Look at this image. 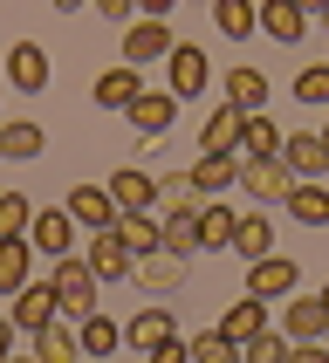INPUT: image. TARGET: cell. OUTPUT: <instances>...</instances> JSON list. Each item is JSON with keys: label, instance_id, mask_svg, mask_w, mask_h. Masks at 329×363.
<instances>
[{"label": "cell", "instance_id": "cell-1", "mask_svg": "<svg viewBox=\"0 0 329 363\" xmlns=\"http://www.w3.org/2000/svg\"><path fill=\"white\" fill-rule=\"evenodd\" d=\"M48 288H55V308L76 323L82 308H96L103 281H96V267L82 261V254H55V274H48Z\"/></svg>", "mask_w": 329, "mask_h": 363}, {"label": "cell", "instance_id": "cell-2", "mask_svg": "<svg viewBox=\"0 0 329 363\" xmlns=\"http://www.w3.org/2000/svg\"><path fill=\"white\" fill-rule=\"evenodd\" d=\"M164 89H172L179 103H192V96L213 89V55H206L199 41H172V48H164Z\"/></svg>", "mask_w": 329, "mask_h": 363}, {"label": "cell", "instance_id": "cell-3", "mask_svg": "<svg viewBox=\"0 0 329 363\" xmlns=\"http://www.w3.org/2000/svg\"><path fill=\"white\" fill-rule=\"evenodd\" d=\"M0 76H7V89H14V96H41V89L55 82V62H48V48H41V41H14V48L0 55Z\"/></svg>", "mask_w": 329, "mask_h": 363}, {"label": "cell", "instance_id": "cell-4", "mask_svg": "<svg viewBox=\"0 0 329 363\" xmlns=\"http://www.w3.org/2000/svg\"><path fill=\"white\" fill-rule=\"evenodd\" d=\"M117 41H123V62L144 69V62H164V48H172L179 35H172V21H164V14H130Z\"/></svg>", "mask_w": 329, "mask_h": 363}, {"label": "cell", "instance_id": "cell-5", "mask_svg": "<svg viewBox=\"0 0 329 363\" xmlns=\"http://www.w3.org/2000/svg\"><path fill=\"white\" fill-rule=\"evenodd\" d=\"M123 117H130V130H138L144 144L172 138V123H179V96L172 89H138V96L123 103Z\"/></svg>", "mask_w": 329, "mask_h": 363}, {"label": "cell", "instance_id": "cell-6", "mask_svg": "<svg viewBox=\"0 0 329 363\" xmlns=\"http://www.w3.org/2000/svg\"><path fill=\"white\" fill-rule=\"evenodd\" d=\"M185 274H192V267H185V254H172V247H151V254H138V261H130V281L144 288V295H179L185 288Z\"/></svg>", "mask_w": 329, "mask_h": 363}, {"label": "cell", "instance_id": "cell-7", "mask_svg": "<svg viewBox=\"0 0 329 363\" xmlns=\"http://www.w3.org/2000/svg\"><path fill=\"white\" fill-rule=\"evenodd\" d=\"M274 308H281V336H288V343H323V329H329L323 295H302V288H288Z\"/></svg>", "mask_w": 329, "mask_h": 363}, {"label": "cell", "instance_id": "cell-8", "mask_svg": "<svg viewBox=\"0 0 329 363\" xmlns=\"http://www.w3.org/2000/svg\"><path fill=\"white\" fill-rule=\"evenodd\" d=\"M288 288H302V267H295V254H261V261H247V295H261V302H281Z\"/></svg>", "mask_w": 329, "mask_h": 363}, {"label": "cell", "instance_id": "cell-9", "mask_svg": "<svg viewBox=\"0 0 329 363\" xmlns=\"http://www.w3.org/2000/svg\"><path fill=\"white\" fill-rule=\"evenodd\" d=\"M76 233L82 226L69 220V206H35V220H28V247L48 254V261H55V254H76Z\"/></svg>", "mask_w": 329, "mask_h": 363}, {"label": "cell", "instance_id": "cell-10", "mask_svg": "<svg viewBox=\"0 0 329 363\" xmlns=\"http://www.w3.org/2000/svg\"><path fill=\"white\" fill-rule=\"evenodd\" d=\"M254 35H267V41H302L308 35V7L302 0H254Z\"/></svg>", "mask_w": 329, "mask_h": 363}, {"label": "cell", "instance_id": "cell-11", "mask_svg": "<svg viewBox=\"0 0 329 363\" xmlns=\"http://www.w3.org/2000/svg\"><path fill=\"white\" fill-rule=\"evenodd\" d=\"M220 103H233L240 117H247V110H267V103H274V82H267L254 62H233V69L220 76Z\"/></svg>", "mask_w": 329, "mask_h": 363}, {"label": "cell", "instance_id": "cell-12", "mask_svg": "<svg viewBox=\"0 0 329 363\" xmlns=\"http://www.w3.org/2000/svg\"><path fill=\"white\" fill-rule=\"evenodd\" d=\"M7 302H14V308H7V323H14L21 336H35L41 323H55V315H62V308H55V288H48V281H21Z\"/></svg>", "mask_w": 329, "mask_h": 363}, {"label": "cell", "instance_id": "cell-13", "mask_svg": "<svg viewBox=\"0 0 329 363\" xmlns=\"http://www.w3.org/2000/svg\"><path fill=\"white\" fill-rule=\"evenodd\" d=\"M281 213H288L295 226H308V233H316V226H329V185H323V179H288Z\"/></svg>", "mask_w": 329, "mask_h": 363}, {"label": "cell", "instance_id": "cell-14", "mask_svg": "<svg viewBox=\"0 0 329 363\" xmlns=\"http://www.w3.org/2000/svg\"><path fill=\"white\" fill-rule=\"evenodd\" d=\"M82 261L96 267V281H130V261H138V254L117 240V226H96L89 247H82Z\"/></svg>", "mask_w": 329, "mask_h": 363}, {"label": "cell", "instance_id": "cell-15", "mask_svg": "<svg viewBox=\"0 0 329 363\" xmlns=\"http://www.w3.org/2000/svg\"><path fill=\"white\" fill-rule=\"evenodd\" d=\"M123 343H138L144 357H151V350H164V343H179V315H172V308H164L158 295H151V308H138V315H130Z\"/></svg>", "mask_w": 329, "mask_h": 363}, {"label": "cell", "instance_id": "cell-16", "mask_svg": "<svg viewBox=\"0 0 329 363\" xmlns=\"http://www.w3.org/2000/svg\"><path fill=\"white\" fill-rule=\"evenodd\" d=\"M185 179H192L199 199H220V192H233V179H240V151H199Z\"/></svg>", "mask_w": 329, "mask_h": 363}, {"label": "cell", "instance_id": "cell-17", "mask_svg": "<svg viewBox=\"0 0 329 363\" xmlns=\"http://www.w3.org/2000/svg\"><path fill=\"white\" fill-rule=\"evenodd\" d=\"M62 206H69V220L82 226V233H96V226H110L117 220V199H110V185H69V192H62Z\"/></svg>", "mask_w": 329, "mask_h": 363}, {"label": "cell", "instance_id": "cell-18", "mask_svg": "<svg viewBox=\"0 0 329 363\" xmlns=\"http://www.w3.org/2000/svg\"><path fill=\"white\" fill-rule=\"evenodd\" d=\"M281 164H288V179H323L329 172V144L316 138V130H281Z\"/></svg>", "mask_w": 329, "mask_h": 363}, {"label": "cell", "instance_id": "cell-19", "mask_svg": "<svg viewBox=\"0 0 329 363\" xmlns=\"http://www.w3.org/2000/svg\"><path fill=\"white\" fill-rule=\"evenodd\" d=\"M247 192V199H261V206H281L288 192V164L281 158H240V179H233Z\"/></svg>", "mask_w": 329, "mask_h": 363}, {"label": "cell", "instance_id": "cell-20", "mask_svg": "<svg viewBox=\"0 0 329 363\" xmlns=\"http://www.w3.org/2000/svg\"><path fill=\"white\" fill-rule=\"evenodd\" d=\"M110 199H117V213H158V179L151 172H138V164H123V172H110Z\"/></svg>", "mask_w": 329, "mask_h": 363}, {"label": "cell", "instance_id": "cell-21", "mask_svg": "<svg viewBox=\"0 0 329 363\" xmlns=\"http://www.w3.org/2000/svg\"><path fill=\"white\" fill-rule=\"evenodd\" d=\"M158 240L192 261V254H199V206H164L158 213Z\"/></svg>", "mask_w": 329, "mask_h": 363}, {"label": "cell", "instance_id": "cell-22", "mask_svg": "<svg viewBox=\"0 0 329 363\" xmlns=\"http://www.w3.org/2000/svg\"><path fill=\"white\" fill-rule=\"evenodd\" d=\"M240 158H281V123L267 117V110H247L240 117V144H233Z\"/></svg>", "mask_w": 329, "mask_h": 363}, {"label": "cell", "instance_id": "cell-23", "mask_svg": "<svg viewBox=\"0 0 329 363\" xmlns=\"http://www.w3.org/2000/svg\"><path fill=\"white\" fill-rule=\"evenodd\" d=\"M267 323H274V302H261V295H240V302H233V308L220 315V329L233 336V343H254V336H261Z\"/></svg>", "mask_w": 329, "mask_h": 363}, {"label": "cell", "instance_id": "cell-24", "mask_svg": "<svg viewBox=\"0 0 329 363\" xmlns=\"http://www.w3.org/2000/svg\"><path fill=\"white\" fill-rule=\"evenodd\" d=\"M226 254H240V261H261V254H274V220H267V213H240V220H233V240H226Z\"/></svg>", "mask_w": 329, "mask_h": 363}, {"label": "cell", "instance_id": "cell-25", "mask_svg": "<svg viewBox=\"0 0 329 363\" xmlns=\"http://www.w3.org/2000/svg\"><path fill=\"white\" fill-rule=\"evenodd\" d=\"M76 343H82V357H117L123 350V329L103 315V308H82L76 315Z\"/></svg>", "mask_w": 329, "mask_h": 363}, {"label": "cell", "instance_id": "cell-26", "mask_svg": "<svg viewBox=\"0 0 329 363\" xmlns=\"http://www.w3.org/2000/svg\"><path fill=\"white\" fill-rule=\"evenodd\" d=\"M21 281H35V247L28 233H0V295H14Z\"/></svg>", "mask_w": 329, "mask_h": 363}, {"label": "cell", "instance_id": "cell-27", "mask_svg": "<svg viewBox=\"0 0 329 363\" xmlns=\"http://www.w3.org/2000/svg\"><path fill=\"white\" fill-rule=\"evenodd\" d=\"M41 144H48V130H41L35 117H7L0 123V158L28 164V158H41Z\"/></svg>", "mask_w": 329, "mask_h": 363}, {"label": "cell", "instance_id": "cell-28", "mask_svg": "<svg viewBox=\"0 0 329 363\" xmlns=\"http://www.w3.org/2000/svg\"><path fill=\"white\" fill-rule=\"evenodd\" d=\"M138 89H144V76L130 69V62H117V69H103V76H96V89H89V103H96V110H123V103L138 96Z\"/></svg>", "mask_w": 329, "mask_h": 363}, {"label": "cell", "instance_id": "cell-29", "mask_svg": "<svg viewBox=\"0 0 329 363\" xmlns=\"http://www.w3.org/2000/svg\"><path fill=\"white\" fill-rule=\"evenodd\" d=\"M233 206L226 199H199V254H226V240H233Z\"/></svg>", "mask_w": 329, "mask_h": 363}, {"label": "cell", "instance_id": "cell-30", "mask_svg": "<svg viewBox=\"0 0 329 363\" xmlns=\"http://www.w3.org/2000/svg\"><path fill=\"white\" fill-rule=\"evenodd\" d=\"M185 363H240V343L213 323V329H199V336H185Z\"/></svg>", "mask_w": 329, "mask_h": 363}, {"label": "cell", "instance_id": "cell-31", "mask_svg": "<svg viewBox=\"0 0 329 363\" xmlns=\"http://www.w3.org/2000/svg\"><path fill=\"white\" fill-rule=\"evenodd\" d=\"M110 226H117V240L130 247V254H151V247H164V240H158V213H151V206H144V213H117Z\"/></svg>", "mask_w": 329, "mask_h": 363}, {"label": "cell", "instance_id": "cell-32", "mask_svg": "<svg viewBox=\"0 0 329 363\" xmlns=\"http://www.w3.org/2000/svg\"><path fill=\"white\" fill-rule=\"evenodd\" d=\"M35 357H41V363H82V343H76V329H62V323H41V329H35Z\"/></svg>", "mask_w": 329, "mask_h": 363}, {"label": "cell", "instance_id": "cell-33", "mask_svg": "<svg viewBox=\"0 0 329 363\" xmlns=\"http://www.w3.org/2000/svg\"><path fill=\"white\" fill-rule=\"evenodd\" d=\"M233 144H240V110L220 103V110L199 123V151H233Z\"/></svg>", "mask_w": 329, "mask_h": 363}, {"label": "cell", "instance_id": "cell-34", "mask_svg": "<svg viewBox=\"0 0 329 363\" xmlns=\"http://www.w3.org/2000/svg\"><path fill=\"white\" fill-rule=\"evenodd\" d=\"M213 21L226 41H254V0H213Z\"/></svg>", "mask_w": 329, "mask_h": 363}, {"label": "cell", "instance_id": "cell-35", "mask_svg": "<svg viewBox=\"0 0 329 363\" xmlns=\"http://www.w3.org/2000/svg\"><path fill=\"white\" fill-rule=\"evenodd\" d=\"M295 103H308V110H329V62H308L302 76H295Z\"/></svg>", "mask_w": 329, "mask_h": 363}, {"label": "cell", "instance_id": "cell-36", "mask_svg": "<svg viewBox=\"0 0 329 363\" xmlns=\"http://www.w3.org/2000/svg\"><path fill=\"white\" fill-rule=\"evenodd\" d=\"M28 220H35V199L28 192H0V233H28Z\"/></svg>", "mask_w": 329, "mask_h": 363}, {"label": "cell", "instance_id": "cell-37", "mask_svg": "<svg viewBox=\"0 0 329 363\" xmlns=\"http://www.w3.org/2000/svg\"><path fill=\"white\" fill-rule=\"evenodd\" d=\"M164 206H199V192H192L185 172H164V179H158V213H164Z\"/></svg>", "mask_w": 329, "mask_h": 363}, {"label": "cell", "instance_id": "cell-38", "mask_svg": "<svg viewBox=\"0 0 329 363\" xmlns=\"http://www.w3.org/2000/svg\"><path fill=\"white\" fill-rule=\"evenodd\" d=\"M89 7H96L103 21H130V14H138V0H89Z\"/></svg>", "mask_w": 329, "mask_h": 363}, {"label": "cell", "instance_id": "cell-39", "mask_svg": "<svg viewBox=\"0 0 329 363\" xmlns=\"http://www.w3.org/2000/svg\"><path fill=\"white\" fill-rule=\"evenodd\" d=\"M14 336H21V329H14V323H7V315H0V363L14 357Z\"/></svg>", "mask_w": 329, "mask_h": 363}, {"label": "cell", "instance_id": "cell-40", "mask_svg": "<svg viewBox=\"0 0 329 363\" xmlns=\"http://www.w3.org/2000/svg\"><path fill=\"white\" fill-rule=\"evenodd\" d=\"M172 7L179 0H138V14H164V21H172Z\"/></svg>", "mask_w": 329, "mask_h": 363}, {"label": "cell", "instance_id": "cell-41", "mask_svg": "<svg viewBox=\"0 0 329 363\" xmlns=\"http://www.w3.org/2000/svg\"><path fill=\"white\" fill-rule=\"evenodd\" d=\"M48 7H55V14H82V7H89V0H48Z\"/></svg>", "mask_w": 329, "mask_h": 363}, {"label": "cell", "instance_id": "cell-42", "mask_svg": "<svg viewBox=\"0 0 329 363\" xmlns=\"http://www.w3.org/2000/svg\"><path fill=\"white\" fill-rule=\"evenodd\" d=\"M316 21H323V28H329V0H323V7H316Z\"/></svg>", "mask_w": 329, "mask_h": 363}, {"label": "cell", "instance_id": "cell-43", "mask_svg": "<svg viewBox=\"0 0 329 363\" xmlns=\"http://www.w3.org/2000/svg\"><path fill=\"white\" fill-rule=\"evenodd\" d=\"M316 138H323V144H329V123H323V130H316Z\"/></svg>", "mask_w": 329, "mask_h": 363}, {"label": "cell", "instance_id": "cell-44", "mask_svg": "<svg viewBox=\"0 0 329 363\" xmlns=\"http://www.w3.org/2000/svg\"><path fill=\"white\" fill-rule=\"evenodd\" d=\"M316 295H323V308H329V288H316Z\"/></svg>", "mask_w": 329, "mask_h": 363}, {"label": "cell", "instance_id": "cell-45", "mask_svg": "<svg viewBox=\"0 0 329 363\" xmlns=\"http://www.w3.org/2000/svg\"><path fill=\"white\" fill-rule=\"evenodd\" d=\"M323 357H329V329H323Z\"/></svg>", "mask_w": 329, "mask_h": 363}, {"label": "cell", "instance_id": "cell-46", "mask_svg": "<svg viewBox=\"0 0 329 363\" xmlns=\"http://www.w3.org/2000/svg\"><path fill=\"white\" fill-rule=\"evenodd\" d=\"M0 89H7V76H0Z\"/></svg>", "mask_w": 329, "mask_h": 363}]
</instances>
